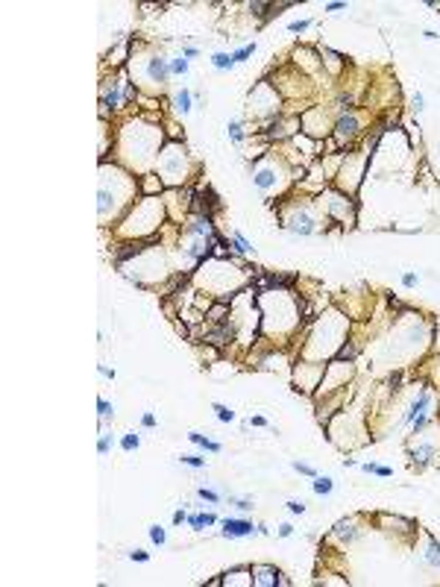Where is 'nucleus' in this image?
Masks as SVG:
<instances>
[{
	"label": "nucleus",
	"instance_id": "obj_1",
	"mask_svg": "<svg viewBox=\"0 0 440 587\" xmlns=\"http://www.w3.org/2000/svg\"><path fill=\"white\" fill-rule=\"evenodd\" d=\"M252 532H258V529H252V523H246V520H223V537H246V534H252Z\"/></svg>",
	"mask_w": 440,
	"mask_h": 587
},
{
	"label": "nucleus",
	"instance_id": "obj_2",
	"mask_svg": "<svg viewBox=\"0 0 440 587\" xmlns=\"http://www.w3.org/2000/svg\"><path fill=\"white\" fill-rule=\"evenodd\" d=\"M167 73H170V65H167L161 56L150 59V76H153V82H164V79H167Z\"/></svg>",
	"mask_w": 440,
	"mask_h": 587
},
{
	"label": "nucleus",
	"instance_id": "obj_3",
	"mask_svg": "<svg viewBox=\"0 0 440 587\" xmlns=\"http://www.w3.org/2000/svg\"><path fill=\"white\" fill-rule=\"evenodd\" d=\"M425 405H428V393L422 391V393L411 402V408H408V414H405V423H414L420 414H425Z\"/></svg>",
	"mask_w": 440,
	"mask_h": 587
},
{
	"label": "nucleus",
	"instance_id": "obj_4",
	"mask_svg": "<svg viewBox=\"0 0 440 587\" xmlns=\"http://www.w3.org/2000/svg\"><path fill=\"white\" fill-rule=\"evenodd\" d=\"M334 129H337V135H355V132H358V121L352 118V115H349V118H340Z\"/></svg>",
	"mask_w": 440,
	"mask_h": 587
},
{
	"label": "nucleus",
	"instance_id": "obj_5",
	"mask_svg": "<svg viewBox=\"0 0 440 587\" xmlns=\"http://www.w3.org/2000/svg\"><path fill=\"white\" fill-rule=\"evenodd\" d=\"M211 65H214L217 71H229V68H235V59H232L229 53H214V56H211Z\"/></svg>",
	"mask_w": 440,
	"mask_h": 587
},
{
	"label": "nucleus",
	"instance_id": "obj_6",
	"mask_svg": "<svg viewBox=\"0 0 440 587\" xmlns=\"http://www.w3.org/2000/svg\"><path fill=\"white\" fill-rule=\"evenodd\" d=\"M332 479H326V476H314V493L317 496H329L332 493Z\"/></svg>",
	"mask_w": 440,
	"mask_h": 587
},
{
	"label": "nucleus",
	"instance_id": "obj_7",
	"mask_svg": "<svg viewBox=\"0 0 440 587\" xmlns=\"http://www.w3.org/2000/svg\"><path fill=\"white\" fill-rule=\"evenodd\" d=\"M188 438H191L194 444H200L203 449H209V452H220V444H214V441H209V438H203V435H197V432H191Z\"/></svg>",
	"mask_w": 440,
	"mask_h": 587
},
{
	"label": "nucleus",
	"instance_id": "obj_8",
	"mask_svg": "<svg viewBox=\"0 0 440 587\" xmlns=\"http://www.w3.org/2000/svg\"><path fill=\"white\" fill-rule=\"evenodd\" d=\"M355 356H358V347H352V344H343V347L337 350V356H334V358H337V361H352Z\"/></svg>",
	"mask_w": 440,
	"mask_h": 587
},
{
	"label": "nucleus",
	"instance_id": "obj_9",
	"mask_svg": "<svg viewBox=\"0 0 440 587\" xmlns=\"http://www.w3.org/2000/svg\"><path fill=\"white\" fill-rule=\"evenodd\" d=\"M214 411H217V420H220V423H232V420H235V411L226 408V405H220V402H214Z\"/></svg>",
	"mask_w": 440,
	"mask_h": 587
},
{
	"label": "nucleus",
	"instance_id": "obj_10",
	"mask_svg": "<svg viewBox=\"0 0 440 587\" xmlns=\"http://www.w3.org/2000/svg\"><path fill=\"white\" fill-rule=\"evenodd\" d=\"M252 53H255V41H252V44H244L241 50H235V53H232V59H235V65H238V62H246Z\"/></svg>",
	"mask_w": 440,
	"mask_h": 587
},
{
	"label": "nucleus",
	"instance_id": "obj_11",
	"mask_svg": "<svg viewBox=\"0 0 440 587\" xmlns=\"http://www.w3.org/2000/svg\"><path fill=\"white\" fill-rule=\"evenodd\" d=\"M176 109H179L182 115L191 112V91H179V94H176Z\"/></svg>",
	"mask_w": 440,
	"mask_h": 587
},
{
	"label": "nucleus",
	"instance_id": "obj_12",
	"mask_svg": "<svg viewBox=\"0 0 440 587\" xmlns=\"http://www.w3.org/2000/svg\"><path fill=\"white\" fill-rule=\"evenodd\" d=\"M361 470H364V473H373V476H382V479H387V476L393 473L390 467H379V464H361Z\"/></svg>",
	"mask_w": 440,
	"mask_h": 587
},
{
	"label": "nucleus",
	"instance_id": "obj_13",
	"mask_svg": "<svg viewBox=\"0 0 440 587\" xmlns=\"http://www.w3.org/2000/svg\"><path fill=\"white\" fill-rule=\"evenodd\" d=\"M431 455H434V446H420V449H414V461H417V464H425Z\"/></svg>",
	"mask_w": 440,
	"mask_h": 587
},
{
	"label": "nucleus",
	"instance_id": "obj_14",
	"mask_svg": "<svg viewBox=\"0 0 440 587\" xmlns=\"http://www.w3.org/2000/svg\"><path fill=\"white\" fill-rule=\"evenodd\" d=\"M428 561H431L434 567H440V546H437L434 537H428Z\"/></svg>",
	"mask_w": 440,
	"mask_h": 587
},
{
	"label": "nucleus",
	"instance_id": "obj_15",
	"mask_svg": "<svg viewBox=\"0 0 440 587\" xmlns=\"http://www.w3.org/2000/svg\"><path fill=\"white\" fill-rule=\"evenodd\" d=\"M232 247L238 249V253H249V241H246L241 232H235V235H232Z\"/></svg>",
	"mask_w": 440,
	"mask_h": 587
},
{
	"label": "nucleus",
	"instance_id": "obj_16",
	"mask_svg": "<svg viewBox=\"0 0 440 587\" xmlns=\"http://www.w3.org/2000/svg\"><path fill=\"white\" fill-rule=\"evenodd\" d=\"M138 444H141V441H138V435H135V432H129V435H126V438H123V441H121V446H123V449H126V452H132V449H138Z\"/></svg>",
	"mask_w": 440,
	"mask_h": 587
},
{
	"label": "nucleus",
	"instance_id": "obj_17",
	"mask_svg": "<svg viewBox=\"0 0 440 587\" xmlns=\"http://www.w3.org/2000/svg\"><path fill=\"white\" fill-rule=\"evenodd\" d=\"M150 540L161 546V543H164V529H161V526H150Z\"/></svg>",
	"mask_w": 440,
	"mask_h": 587
},
{
	"label": "nucleus",
	"instance_id": "obj_18",
	"mask_svg": "<svg viewBox=\"0 0 440 587\" xmlns=\"http://www.w3.org/2000/svg\"><path fill=\"white\" fill-rule=\"evenodd\" d=\"M188 71V59H173L170 62V73H185Z\"/></svg>",
	"mask_w": 440,
	"mask_h": 587
},
{
	"label": "nucleus",
	"instance_id": "obj_19",
	"mask_svg": "<svg viewBox=\"0 0 440 587\" xmlns=\"http://www.w3.org/2000/svg\"><path fill=\"white\" fill-rule=\"evenodd\" d=\"M97 408H100V417L106 420V417H112V405L106 402V399H97Z\"/></svg>",
	"mask_w": 440,
	"mask_h": 587
},
{
	"label": "nucleus",
	"instance_id": "obj_20",
	"mask_svg": "<svg viewBox=\"0 0 440 587\" xmlns=\"http://www.w3.org/2000/svg\"><path fill=\"white\" fill-rule=\"evenodd\" d=\"M109 446H112V438H109V435H103V438H100V444H97V452H100V455H106V452H109Z\"/></svg>",
	"mask_w": 440,
	"mask_h": 587
},
{
	"label": "nucleus",
	"instance_id": "obj_21",
	"mask_svg": "<svg viewBox=\"0 0 440 587\" xmlns=\"http://www.w3.org/2000/svg\"><path fill=\"white\" fill-rule=\"evenodd\" d=\"M425 426H428V417H425V414H420L417 420H414V435H417V432H422Z\"/></svg>",
	"mask_w": 440,
	"mask_h": 587
},
{
	"label": "nucleus",
	"instance_id": "obj_22",
	"mask_svg": "<svg viewBox=\"0 0 440 587\" xmlns=\"http://www.w3.org/2000/svg\"><path fill=\"white\" fill-rule=\"evenodd\" d=\"M229 135H232V141H241L244 135H241V124L235 121V124H229Z\"/></svg>",
	"mask_w": 440,
	"mask_h": 587
},
{
	"label": "nucleus",
	"instance_id": "obj_23",
	"mask_svg": "<svg viewBox=\"0 0 440 587\" xmlns=\"http://www.w3.org/2000/svg\"><path fill=\"white\" fill-rule=\"evenodd\" d=\"M182 464H188V467H203L206 461H203V458H194V455H182Z\"/></svg>",
	"mask_w": 440,
	"mask_h": 587
},
{
	"label": "nucleus",
	"instance_id": "obj_24",
	"mask_svg": "<svg viewBox=\"0 0 440 587\" xmlns=\"http://www.w3.org/2000/svg\"><path fill=\"white\" fill-rule=\"evenodd\" d=\"M294 470H297V473H302V476H317V473H314L308 464H299V461H294Z\"/></svg>",
	"mask_w": 440,
	"mask_h": 587
},
{
	"label": "nucleus",
	"instance_id": "obj_25",
	"mask_svg": "<svg viewBox=\"0 0 440 587\" xmlns=\"http://www.w3.org/2000/svg\"><path fill=\"white\" fill-rule=\"evenodd\" d=\"M188 523H191L194 529H203V526H206V514H194V517H188Z\"/></svg>",
	"mask_w": 440,
	"mask_h": 587
},
{
	"label": "nucleus",
	"instance_id": "obj_26",
	"mask_svg": "<svg viewBox=\"0 0 440 587\" xmlns=\"http://www.w3.org/2000/svg\"><path fill=\"white\" fill-rule=\"evenodd\" d=\"M288 511H291V514H302L305 505H302V502H297V499H291V502H288Z\"/></svg>",
	"mask_w": 440,
	"mask_h": 587
},
{
	"label": "nucleus",
	"instance_id": "obj_27",
	"mask_svg": "<svg viewBox=\"0 0 440 587\" xmlns=\"http://www.w3.org/2000/svg\"><path fill=\"white\" fill-rule=\"evenodd\" d=\"M235 505H238V511H252V502L249 499H235Z\"/></svg>",
	"mask_w": 440,
	"mask_h": 587
},
{
	"label": "nucleus",
	"instance_id": "obj_28",
	"mask_svg": "<svg viewBox=\"0 0 440 587\" xmlns=\"http://www.w3.org/2000/svg\"><path fill=\"white\" fill-rule=\"evenodd\" d=\"M288 30H291V33H302V30H308V21H294Z\"/></svg>",
	"mask_w": 440,
	"mask_h": 587
},
{
	"label": "nucleus",
	"instance_id": "obj_29",
	"mask_svg": "<svg viewBox=\"0 0 440 587\" xmlns=\"http://www.w3.org/2000/svg\"><path fill=\"white\" fill-rule=\"evenodd\" d=\"M200 496H203V499H206V502H217V499H220V496H217V493H214V490H206V487H203V490H200Z\"/></svg>",
	"mask_w": 440,
	"mask_h": 587
},
{
	"label": "nucleus",
	"instance_id": "obj_30",
	"mask_svg": "<svg viewBox=\"0 0 440 587\" xmlns=\"http://www.w3.org/2000/svg\"><path fill=\"white\" fill-rule=\"evenodd\" d=\"M141 426H144V429H153V426H156V417H153V414H144V417H141Z\"/></svg>",
	"mask_w": 440,
	"mask_h": 587
},
{
	"label": "nucleus",
	"instance_id": "obj_31",
	"mask_svg": "<svg viewBox=\"0 0 440 587\" xmlns=\"http://www.w3.org/2000/svg\"><path fill=\"white\" fill-rule=\"evenodd\" d=\"M402 285H405V288H414V285H417V276H414V273H405V276H402Z\"/></svg>",
	"mask_w": 440,
	"mask_h": 587
},
{
	"label": "nucleus",
	"instance_id": "obj_32",
	"mask_svg": "<svg viewBox=\"0 0 440 587\" xmlns=\"http://www.w3.org/2000/svg\"><path fill=\"white\" fill-rule=\"evenodd\" d=\"M291 534H294V526H288V523L279 526V537H291Z\"/></svg>",
	"mask_w": 440,
	"mask_h": 587
},
{
	"label": "nucleus",
	"instance_id": "obj_33",
	"mask_svg": "<svg viewBox=\"0 0 440 587\" xmlns=\"http://www.w3.org/2000/svg\"><path fill=\"white\" fill-rule=\"evenodd\" d=\"M129 558H132V561H147L150 555H147V552H141V549H135V552H129Z\"/></svg>",
	"mask_w": 440,
	"mask_h": 587
},
{
	"label": "nucleus",
	"instance_id": "obj_34",
	"mask_svg": "<svg viewBox=\"0 0 440 587\" xmlns=\"http://www.w3.org/2000/svg\"><path fill=\"white\" fill-rule=\"evenodd\" d=\"M182 520H188L185 511H176V514H173V523H176V526H182Z\"/></svg>",
	"mask_w": 440,
	"mask_h": 587
},
{
	"label": "nucleus",
	"instance_id": "obj_35",
	"mask_svg": "<svg viewBox=\"0 0 440 587\" xmlns=\"http://www.w3.org/2000/svg\"><path fill=\"white\" fill-rule=\"evenodd\" d=\"M326 9H329V12H337V9H346V3H329Z\"/></svg>",
	"mask_w": 440,
	"mask_h": 587
},
{
	"label": "nucleus",
	"instance_id": "obj_36",
	"mask_svg": "<svg viewBox=\"0 0 440 587\" xmlns=\"http://www.w3.org/2000/svg\"><path fill=\"white\" fill-rule=\"evenodd\" d=\"M414 106H417V112H422V94H417V97H414Z\"/></svg>",
	"mask_w": 440,
	"mask_h": 587
}]
</instances>
